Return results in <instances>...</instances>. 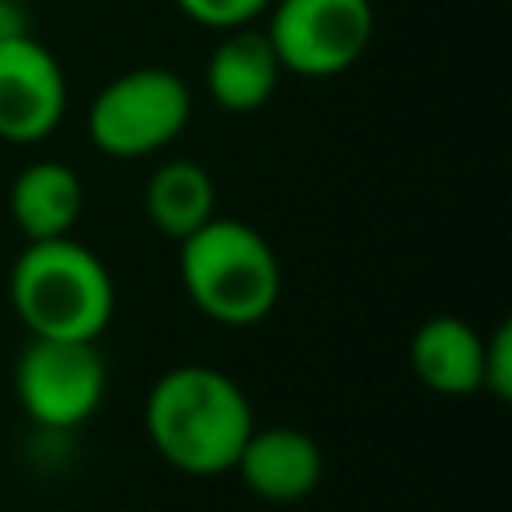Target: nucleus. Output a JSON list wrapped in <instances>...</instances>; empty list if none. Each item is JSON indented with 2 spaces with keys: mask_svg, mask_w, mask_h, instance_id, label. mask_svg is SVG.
Segmentation results:
<instances>
[{
  "mask_svg": "<svg viewBox=\"0 0 512 512\" xmlns=\"http://www.w3.org/2000/svg\"><path fill=\"white\" fill-rule=\"evenodd\" d=\"M252 428L244 388L212 364H176L144 396L148 444L184 476L232 472Z\"/></svg>",
  "mask_w": 512,
  "mask_h": 512,
  "instance_id": "nucleus-1",
  "label": "nucleus"
},
{
  "mask_svg": "<svg viewBox=\"0 0 512 512\" xmlns=\"http://www.w3.org/2000/svg\"><path fill=\"white\" fill-rule=\"evenodd\" d=\"M8 300L32 336L100 340L116 312V284L108 264L80 240H28L8 272Z\"/></svg>",
  "mask_w": 512,
  "mask_h": 512,
  "instance_id": "nucleus-2",
  "label": "nucleus"
},
{
  "mask_svg": "<svg viewBox=\"0 0 512 512\" xmlns=\"http://www.w3.org/2000/svg\"><path fill=\"white\" fill-rule=\"evenodd\" d=\"M176 268L192 308L224 328L260 324L284 288L268 236L236 216H212L184 236Z\"/></svg>",
  "mask_w": 512,
  "mask_h": 512,
  "instance_id": "nucleus-3",
  "label": "nucleus"
},
{
  "mask_svg": "<svg viewBox=\"0 0 512 512\" xmlns=\"http://www.w3.org/2000/svg\"><path fill=\"white\" fill-rule=\"evenodd\" d=\"M192 120L188 80L172 68H128L88 104V140L112 160H144L168 148Z\"/></svg>",
  "mask_w": 512,
  "mask_h": 512,
  "instance_id": "nucleus-4",
  "label": "nucleus"
},
{
  "mask_svg": "<svg viewBox=\"0 0 512 512\" xmlns=\"http://www.w3.org/2000/svg\"><path fill=\"white\" fill-rule=\"evenodd\" d=\"M372 0H272L264 36L284 72L328 80L348 72L372 44Z\"/></svg>",
  "mask_w": 512,
  "mask_h": 512,
  "instance_id": "nucleus-5",
  "label": "nucleus"
},
{
  "mask_svg": "<svg viewBox=\"0 0 512 512\" xmlns=\"http://www.w3.org/2000/svg\"><path fill=\"white\" fill-rule=\"evenodd\" d=\"M12 388L28 420L68 432L84 424L108 388V368L96 340H48L32 336L12 368Z\"/></svg>",
  "mask_w": 512,
  "mask_h": 512,
  "instance_id": "nucleus-6",
  "label": "nucleus"
},
{
  "mask_svg": "<svg viewBox=\"0 0 512 512\" xmlns=\"http://www.w3.org/2000/svg\"><path fill=\"white\" fill-rule=\"evenodd\" d=\"M68 108V80L52 48L32 32L0 44V140L36 144L56 132Z\"/></svg>",
  "mask_w": 512,
  "mask_h": 512,
  "instance_id": "nucleus-7",
  "label": "nucleus"
},
{
  "mask_svg": "<svg viewBox=\"0 0 512 512\" xmlns=\"http://www.w3.org/2000/svg\"><path fill=\"white\" fill-rule=\"evenodd\" d=\"M232 472L264 504H300L324 480V452L304 428L268 424L248 432Z\"/></svg>",
  "mask_w": 512,
  "mask_h": 512,
  "instance_id": "nucleus-8",
  "label": "nucleus"
},
{
  "mask_svg": "<svg viewBox=\"0 0 512 512\" xmlns=\"http://www.w3.org/2000/svg\"><path fill=\"white\" fill-rule=\"evenodd\" d=\"M280 76H284V68L276 60L264 28H256V24L220 32V40L204 64V88H208L212 104L232 116H248L256 108H264L272 100Z\"/></svg>",
  "mask_w": 512,
  "mask_h": 512,
  "instance_id": "nucleus-9",
  "label": "nucleus"
},
{
  "mask_svg": "<svg viewBox=\"0 0 512 512\" xmlns=\"http://www.w3.org/2000/svg\"><path fill=\"white\" fill-rule=\"evenodd\" d=\"M484 336L460 316H428L408 344V364L416 380L436 396H472L480 392Z\"/></svg>",
  "mask_w": 512,
  "mask_h": 512,
  "instance_id": "nucleus-10",
  "label": "nucleus"
},
{
  "mask_svg": "<svg viewBox=\"0 0 512 512\" xmlns=\"http://www.w3.org/2000/svg\"><path fill=\"white\" fill-rule=\"evenodd\" d=\"M8 212L12 224L24 232V240L72 236L84 212V184L60 160H32L16 172L8 188Z\"/></svg>",
  "mask_w": 512,
  "mask_h": 512,
  "instance_id": "nucleus-11",
  "label": "nucleus"
},
{
  "mask_svg": "<svg viewBox=\"0 0 512 512\" xmlns=\"http://www.w3.org/2000/svg\"><path fill=\"white\" fill-rule=\"evenodd\" d=\"M144 216L160 236L180 244L216 216L212 172L196 160H164L144 184Z\"/></svg>",
  "mask_w": 512,
  "mask_h": 512,
  "instance_id": "nucleus-12",
  "label": "nucleus"
},
{
  "mask_svg": "<svg viewBox=\"0 0 512 512\" xmlns=\"http://www.w3.org/2000/svg\"><path fill=\"white\" fill-rule=\"evenodd\" d=\"M172 4L192 24H204L212 32H228V28L256 24V16H264L272 0H172Z\"/></svg>",
  "mask_w": 512,
  "mask_h": 512,
  "instance_id": "nucleus-13",
  "label": "nucleus"
},
{
  "mask_svg": "<svg viewBox=\"0 0 512 512\" xmlns=\"http://www.w3.org/2000/svg\"><path fill=\"white\" fill-rule=\"evenodd\" d=\"M480 392H488L496 404H508L512 396V324H496L484 336V360H480Z\"/></svg>",
  "mask_w": 512,
  "mask_h": 512,
  "instance_id": "nucleus-14",
  "label": "nucleus"
},
{
  "mask_svg": "<svg viewBox=\"0 0 512 512\" xmlns=\"http://www.w3.org/2000/svg\"><path fill=\"white\" fill-rule=\"evenodd\" d=\"M28 12L20 0H0V44L4 40H16V36H28Z\"/></svg>",
  "mask_w": 512,
  "mask_h": 512,
  "instance_id": "nucleus-15",
  "label": "nucleus"
}]
</instances>
